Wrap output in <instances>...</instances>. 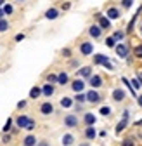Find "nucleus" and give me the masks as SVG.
<instances>
[{
	"label": "nucleus",
	"instance_id": "473e14b6",
	"mask_svg": "<svg viewBox=\"0 0 142 146\" xmlns=\"http://www.w3.org/2000/svg\"><path fill=\"white\" fill-rule=\"evenodd\" d=\"M130 85H132L133 89H140V82H139L137 78H132V82H130Z\"/></svg>",
	"mask_w": 142,
	"mask_h": 146
},
{
	"label": "nucleus",
	"instance_id": "0eeeda50",
	"mask_svg": "<svg viewBox=\"0 0 142 146\" xmlns=\"http://www.w3.org/2000/svg\"><path fill=\"white\" fill-rule=\"evenodd\" d=\"M85 99H87L88 103H97V101L101 99V96L95 92V90H88V92H87V96H85Z\"/></svg>",
	"mask_w": 142,
	"mask_h": 146
},
{
	"label": "nucleus",
	"instance_id": "f704fd0d",
	"mask_svg": "<svg viewBox=\"0 0 142 146\" xmlns=\"http://www.w3.org/2000/svg\"><path fill=\"white\" fill-rule=\"evenodd\" d=\"M121 146H135V144H133V143H132L130 139H125V141L121 143Z\"/></svg>",
	"mask_w": 142,
	"mask_h": 146
},
{
	"label": "nucleus",
	"instance_id": "2eb2a0df",
	"mask_svg": "<svg viewBox=\"0 0 142 146\" xmlns=\"http://www.w3.org/2000/svg\"><path fill=\"white\" fill-rule=\"evenodd\" d=\"M123 98H125V90H121V89H114L113 90V99L114 101H121Z\"/></svg>",
	"mask_w": 142,
	"mask_h": 146
},
{
	"label": "nucleus",
	"instance_id": "4c0bfd02",
	"mask_svg": "<svg viewBox=\"0 0 142 146\" xmlns=\"http://www.w3.org/2000/svg\"><path fill=\"white\" fill-rule=\"evenodd\" d=\"M76 101L83 103V101H85V96H83V94H76Z\"/></svg>",
	"mask_w": 142,
	"mask_h": 146
},
{
	"label": "nucleus",
	"instance_id": "f257e3e1",
	"mask_svg": "<svg viewBox=\"0 0 142 146\" xmlns=\"http://www.w3.org/2000/svg\"><path fill=\"white\" fill-rule=\"evenodd\" d=\"M94 63L95 64H102V66H106L108 70H113V64L109 63V58L104 56V54H95V56H94Z\"/></svg>",
	"mask_w": 142,
	"mask_h": 146
},
{
	"label": "nucleus",
	"instance_id": "423d86ee",
	"mask_svg": "<svg viewBox=\"0 0 142 146\" xmlns=\"http://www.w3.org/2000/svg\"><path fill=\"white\" fill-rule=\"evenodd\" d=\"M127 123H128V111H125V113H123V120L116 125V132L120 134L123 129H125V127H127Z\"/></svg>",
	"mask_w": 142,
	"mask_h": 146
},
{
	"label": "nucleus",
	"instance_id": "a19ab883",
	"mask_svg": "<svg viewBox=\"0 0 142 146\" xmlns=\"http://www.w3.org/2000/svg\"><path fill=\"white\" fill-rule=\"evenodd\" d=\"M62 54H64V56H69L71 50H69V49H64V50H62Z\"/></svg>",
	"mask_w": 142,
	"mask_h": 146
},
{
	"label": "nucleus",
	"instance_id": "a211bd4d",
	"mask_svg": "<svg viewBox=\"0 0 142 146\" xmlns=\"http://www.w3.org/2000/svg\"><path fill=\"white\" fill-rule=\"evenodd\" d=\"M40 94H42V89H40V87H33V89L30 90V98H31V99H37Z\"/></svg>",
	"mask_w": 142,
	"mask_h": 146
},
{
	"label": "nucleus",
	"instance_id": "7c9ffc66",
	"mask_svg": "<svg viewBox=\"0 0 142 146\" xmlns=\"http://www.w3.org/2000/svg\"><path fill=\"white\" fill-rule=\"evenodd\" d=\"M132 4H133V0H123V2H121V5L125 7V9H130Z\"/></svg>",
	"mask_w": 142,
	"mask_h": 146
},
{
	"label": "nucleus",
	"instance_id": "20e7f679",
	"mask_svg": "<svg viewBox=\"0 0 142 146\" xmlns=\"http://www.w3.org/2000/svg\"><path fill=\"white\" fill-rule=\"evenodd\" d=\"M99 26L102 28V30H109L111 28V19H109V17L108 16H99Z\"/></svg>",
	"mask_w": 142,
	"mask_h": 146
},
{
	"label": "nucleus",
	"instance_id": "a878e982",
	"mask_svg": "<svg viewBox=\"0 0 142 146\" xmlns=\"http://www.w3.org/2000/svg\"><path fill=\"white\" fill-rule=\"evenodd\" d=\"M2 11H4V14H7V16H11V14L14 12V7H12L11 4H4V7H2Z\"/></svg>",
	"mask_w": 142,
	"mask_h": 146
},
{
	"label": "nucleus",
	"instance_id": "f8f14e48",
	"mask_svg": "<svg viewBox=\"0 0 142 146\" xmlns=\"http://www.w3.org/2000/svg\"><path fill=\"white\" fill-rule=\"evenodd\" d=\"M57 16H59V11L54 9V7L47 9V12H45V17H47V19H57Z\"/></svg>",
	"mask_w": 142,
	"mask_h": 146
},
{
	"label": "nucleus",
	"instance_id": "2f4dec72",
	"mask_svg": "<svg viewBox=\"0 0 142 146\" xmlns=\"http://www.w3.org/2000/svg\"><path fill=\"white\" fill-rule=\"evenodd\" d=\"M133 54H135L137 58H142V45H137L135 50H133Z\"/></svg>",
	"mask_w": 142,
	"mask_h": 146
},
{
	"label": "nucleus",
	"instance_id": "58836bf2",
	"mask_svg": "<svg viewBox=\"0 0 142 146\" xmlns=\"http://www.w3.org/2000/svg\"><path fill=\"white\" fill-rule=\"evenodd\" d=\"M2 141H4V143H9V141H11V136H7V132H5V136L2 137Z\"/></svg>",
	"mask_w": 142,
	"mask_h": 146
},
{
	"label": "nucleus",
	"instance_id": "79ce46f5",
	"mask_svg": "<svg viewBox=\"0 0 142 146\" xmlns=\"http://www.w3.org/2000/svg\"><path fill=\"white\" fill-rule=\"evenodd\" d=\"M5 14H4V11H2V7H0V19H2V17H4Z\"/></svg>",
	"mask_w": 142,
	"mask_h": 146
},
{
	"label": "nucleus",
	"instance_id": "3c124183",
	"mask_svg": "<svg viewBox=\"0 0 142 146\" xmlns=\"http://www.w3.org/2000/svg\"><path fill=\"white\" fill-rule=\"evenodd\" d=\"M19 2H23V0H19Z\"/></svg>",
	"mask_w": 142,
	"mask_h": 146
},
{
	"label": "nucleus",
	"instance_id": "6e6552de",
	"mask_svg": "<svg viewBox=\"0 0 142 146\" xmlns=\"http://www.w3.org/2000/svg\"><path fill=\"white\" fill-rule=\"evenodd\" d=\"M31 120L28 118V117H24V115H21L19 118H17L16 120V123H17V127H19V129H26V127H28V123H30Z\"/></svg>",
	"mask_w": 142,
	"mask_h": 146
},
{
	"label": "nucleus",
	"instance_id": "6ab92c4d",
	"mask_svg": "<svg viewBox=\"0 0 142 146\" xmlns=\"http://www.w3.org/2000/svg\"><path fill=\"white\" fill-rule=\"evenodd\" d=\"M85 136H87L88 139H94V137H95V129H94V125H88V127H87Z\"/></svg>",
	"mask_w": 142,
	"mask_h": 146
},
{
	"label": "nucleus",
	"instance_id": "5701e85b",
	"mask_svg": "<svg viewBox=\"0 0 142 146\" xmlns=\"http://www.w3.org/2000/svg\"><path fill=\"white\" fill-rule=\"evenodd\" d=\"M7 30H9V21L2 17V19H0V33H4V31H7Z\"/></svg>",
	"mask_w": 142,
	"mask_h": 146
},
{
	"label": "nucleus",
	"instance_id": "de8ad7c7",
	"mask_svg": "<svg viewBox=\"0 0 142 146\" xmlns=\"http://www.w3.org/2000/svg\"><path fill=\"white\" fill-rule=\"evenodd\" d=\"M140 33H142V25H140Z\"/></svg>",
	"mask_w": 142,
	"mask_h": 146
},
{
	"label": "nucleus",
	"instance_id": "09e8293b",
	"mask_svg": "<svg viewBox=\"0 0 142 146\" xmlns=\"http://www.w3.org/2000/svg\"><path fill=\"white\" fill-rule=\"evenodd\" d=\"M140 80H142V73H140Z\"/></svg>",
	"mask_w": 142,
	"mask_h": 146
},
{
	"label": "nucleus",
	"instance_id": "c85d7f7f",
	"mask_svg": "<svg viewBox=\"0 0 142 146\" xmlns=\"http://www.w3.org/2000/svg\"><path fill=\"white\" fill-rule=\"evenodd\" d=\"M11 127H12V118H9V120L5 122V125H4V129H2V131H4V132H9V131H11Z\"/></svg>",
	"mask_w": 142,
	"mask_h": 146
},
{
	"label": "nucleus",
	"instance_id": "c03bdc74",
	"mask_svg": "<svg viewBox=\"0 0 142 146\" xmlns=\"http://www.w3.org/2000/svg\"><path fill=\"white\" fill-rule=\"evenodd\" d=\"M4 4H5V0H0V7H2Z\"/></svg>",
	"mask_w": 142,
	"mask_h": 146
},
{
	"label": "nucleus",
	"instance_id": "dca6fc26",
	"mask_svg": "<svg viewBox=\"0 0 142 146\" xmlns=\"http://www.w3.org/2000/svg\"><path fill=\"white\" fill-rule=\"evenodd\" d=\"M90 73H92V66H85V68L78 70V75L80 77H90Z\"/></svg>",
	"mask_w": 142,
	"mask_h": 146
},
{
	"label": "nucleus",
	"instance_id": "4be33fe9",
	"mask_svg": "<svg viewBox=\"0 0 142 146\" xmlns=\"http://www.w3.org/2000/svg\"><path fill=\"white\" fill-rule=\"evenodd\" d=\"M102 84V80H101V77H97V75H94V77H90V85L92 87H99Z\"/></svg>",
	"mask_w": 142,
	"mask_h": 146
},
{
	"label": "nucleus",
	"instance_id": "39448f33",
	"mask_svg": "<svg viewBox=\"0 0 142 146\" xmlns=\"http://www.w3.org/2000/svg\"><path fill=\"white\" fill-rule=\"evenodd\" d=\"M88 33H90V36H94V38H99L101 33H102V28L99 25H92L90 28H88Z\"/></svg>",
	"mask_w": 142,
	"mask_h": 146
},
{
	"label": "nucleus",
	"instance_id": "49530a36",
	"mask_svg": "<svg viewBox=\"0 0 142 146\" xmlns=\"http://www.w3.org/2000/svg\"><path fill=\"white\" fill-rule=\"evenodd\" d=\"M137 125H142V120H139V122H137Z\"/></svg>",
	"mask_w": 142,
	"mask_h": 146
},
{
	"label": "nucleus",
	"instance_id": "e433bc0d",
	"mask_svg": "<svg viewBox=\"0 0 142 146\" xmlns=\"http://www.w3.org/2000/svg\"><path fill=\"white\" fill-rule=\"evenodd\" d=\"M23 38H24V35H23V33H17V35H16V42H21Z\"/></svg>",
	"mask_w": 142,
	"mask_h": 146
},
{
	"label": "nucleus",
	"instance_id": "7ed1b4c3",
	"mask_svg": "<svg viewBox=\"0 0 142 146\" xmlns=\"http://www.w3.org/2000/svg\"><path fill=\"white\" fill-rule=\"evenodd\" d=\"M80 52L83 54V56H90V54L94 52V45H92V42H83V44L80 45Z\"/></svg>",
	"mask_w": 142,
	"mask_h": 146
},
{
	"label": "nucleus",
	"instance_id": "72a5a7b5",
	"mask_svg": "<svg viewBox=\"0 0 142 146\" xmlns=\"http://www.w3.org/2000/svg\"><path fill=\"white\" fill-rule=\"evenodd\" d=\"M47 82H49V84H52V82H57V77H56V75H49V77H47Z\"/></svg>",
	"mask_w": 142,
	"mask_h": 146
},
{
	"label": "nucleus",
	"instance_id": "c9c22d12",
	"mask_svg": "<svg viewBox=\"0 0 142 146\" xmlns=\"http://www.w3.org/2000/svg\"><path fill=\"white\" fill-rule=\"evenodd\" d=\"M33 129H35V122L31 120V122L28 123V127H26V131H33Z\"/></svg>",
	"mask_w": 142,
	"mask_h": 146
},
{
	"label": "nucleus",
	"instance_id": "4468645a",
	"mask_svg": "<svg viewBox=\"0 0 142 146\" xmlns=\"http://www.w3.org/2000/svg\"><path fill=\"white\" fill-rule=\"evenodd\" d=\"M120 11L116 9V7H111V9H108V17L109 19H120Z\"/></svg>",
	"mask_w": 142,
	"mask_h": 146
},
{
	"label": "nucleus",
	"instance_id": "aec40b11",
	"mask_svg": "<svg viewBox=\"0 0 142 146\" xmlns=\"http://www.w3.org/2000/svg\"><path fill=\"white\" fill-rule=\"evenodd\" d=\"M73 141H75V137L71 136V134H64V136H62V144H64V146L73 144Z\"/></svg>",
	"mask_w": 142,
	"mask_h": 146
},
{
	"label": "nucleus",
	"instance_id": "1a4fd4ad",
	"mask_svg": "<svg viewBox=\"0 0 142 146\" xmlns=\"http://www.w3.org/2000/svg\"><path fill=\"white\" fill-rule=\"evenodd\" d=\"M71 89H73L76 94H78V92H82V90L85 89V84H83V80H75L73 84H71Z\"/></svg>",
	"mask_w": 142,
	"mask_h": 146
},
{
	"label": "nucleus",
	"instance_id": "9b49d317",
	"mask_svg": "<svg viewBox=\"0 0 142 146\" xmlns=\"http://www.w3.org/2000/svg\"><path fill=\"white\" fill-rule=\"evenodd\" d=\"M54 90H56V89H54V85H52V84H45V85L42 87V94H45L47 98H50L52 94H54Z\"/></svg>",
	"mask_w": 142,
	"mask_h": 146
},
{
	"label": "nucleus",
	"instance_id": "b1692460",
	"mask_svg": "<svg viewBox=\"0 0 142 146\" xmlns=\"http://www.w3.org/2000/svg\"><path fill=\"white\" fill-rule=\"evenodd\" d=\"M113 38H114V40H120V42H121L123 38H125V31H121V30L114 31V33H113Z\"/></svg>",
	"mask_w": 142,
	"mask_h": 146
},
{
	"label": "nucleus",
	"instance_id": "37998d69",
	"mask_svg": "<svg viewBox=\"0 0 142 146\" xmlns=\"http://www.w3.org/2000/svg\"><path fill=\"white\" fill-rule=\"evenodd\" d=\"M38 146H49V144H47V143H45V141H42V143H40V144H38Z\"/></svg>",
	"mask_w": 142,
	"mask_h": 146
},
{
	"label": "nucleus",
	"instance_id": "f03ea898",
	"mask_svg": "<svg viewBox=\"0 0 142 146\" xmlns=\"http://www.w3.org/2000/svg\"><path fill=\"white\" fill-rule=\"evenodd\" d=\"M114 50H116V56L118 58H128V54H130V49H128L127 44H118L114 47Z\"/></svg>",
	"mask_w": 142,
	"mask_h": 146
},
{
	"label": "nucleus",
	"instance_id": "c756f323",
	"mask_svg": "<svg viewBox=\"0 0 142 146\" xmlns=\"http://www.w3.org/2000/svg\"><path fill=\"white\" fill-rule=\"evenodd\" d=\"M109 113H111V108H108V106H102L101 108V115L106 117V115H109Z\"/></svg>",
	"mask_w": 142,
	"mask_h": 146
},
{
	"label": "nucleus",
	"instance_id": "8fccbe9b",
	"mask_svg": "<svg viewBox=\"0 0 142 146\" xmlns=\"http://www.w3.org/2000/svg\"><path fill=\"white\" fill-rule=\"evenodd\" d=\"M82 146H88V144H82Z\"/></svg>",
	"mask_w": 142,
	"mask_h": 146
},
{
	"label": "nucleus",
	"instance_id": "cd10ccee",
	"mask_svg": "<svg viewBox=\"0 0 142 146\" xmlns=\"http://www.w3.org/2000/svg\"><path fill=\"white\" fill-rule=\"evenodd\" d=\"M106 45L108 47H116V40L113 38V36H109V38H106Z\"/></svg>",
	"mask_w": 142,
	"mask_h": 146
},
{
	"label": "nucleus",
	"instance_id": "ea45409f",
	"mask_svg": "<svg viewBox=\"0 0 142 146\" xmlns=\"http://www.w3.org/2000/svg\"><path fill=\"white\" fill-rule=\"evenodd\" d=\"M26 106V101H19V103H17V108H24Z\"/></svg>",
	"mask_w": 142,
	"mask_h": 146
},
{
	"label": "nucleus",
	"instance_id": "9d476101",
	"mask_svg": "<svg viewBox=\"0 0 142 146\" xmlns=\"http://www.w3.org/2000/svg\"><path fill=\"white\" fill-rule=\"evenodd\" d=\"M64 123H66L68 127H76V125H78V118H76L75 115H68V117L64 118Z\"/></svg>",
	"mask_w": 142,
	"mask_h": 146
},
{
	"label": "nucleus",
	"instance_id": "a18cd8bd",
	"mask_svg": "<svg viewBox=\"0 0 142 146\" xmlns=\"http://www.w3.org/2000/svg\"><path fill=\"white\" fill-rule=\"evenodd\" d=\"M139 104H140V106H142V96H140V98H139Z\"/></svg>",
	"mask_w": 142,
	"mask_h": 146
},
{
	"label": "nucleus",
	"instance_id": "412c9836",
	"mask_svg": "<svg viewBox=\"0 0 142 146\" xmlns=\"http://www.w3.org/2000/svg\"><path fill=\"white\" fill-rule=\"evenodd\" d=\"M83 120H85V123H87V125H94V123H95V117H94L92 113H87Z\"/></svg>",
	"mask_w": 142,
	"mask_h": 146
},
{
	"label": "nucleus",
	"instance_id": "393cba45",
	"mask_svg": "<svg viewBox=\"0 0 142 146\" xmlns=\"http://www.w3.org/2000/svg\"><path fill=\"white\" fill-rule=\"evenodd\" d=\"M57 82L61 84V85H64V84H68V75H66V73L62 71V73H59V75H57Z\"/></svg>",
	"mask_w": 142,
	"mask_h": 146
},
{
	"label": "nucleus",
	"instance_id": "f3484780",
	"mask_svg": "<svg viewBox=\"0 0 142 146\" xmlns=\"http://www.w3.org/2000/svg\"><path fill=\"white\" fill-rule=\"evenodd\" d=\"M23 143H24V146H35V144H37V137H35V136H26Z\"/></svg>",
	"mask_w": 142,
	"mask_h": 146
},
{
	"label": "nucleus",
	"instance_id": "ddd939ff",
	"mask_svg": "<svg viewBox=\"0 0 142 146\" xmlns=\"http://www.w3.org/2000/svg\"><path fill=\"white\" fill-rule=\"evenodd\" d=\"M40 111H42L43 115H50L52 111H54V106H52L50 103H43V104L40 106Z\"/></svg>",
	"mask_w": 142,
	"mask_h": 146
},
{
	"label": "nucleus",
	"instance_id": "bb28decb",
	"mask_svg": "<svg viewBox=\"0 0 142 146\" xmlns=\"http://www.w3.org/2000/svg\"><path fill=\"white\" fill-rule=\"evenodd\" d=\"M71 104H73V103H71V99H69V98H62V99H61V106H64V108H69Z\"/></svg>",
	"mask_w": 142,
	"mask_h": 146
}]
</instances>
